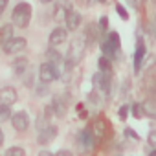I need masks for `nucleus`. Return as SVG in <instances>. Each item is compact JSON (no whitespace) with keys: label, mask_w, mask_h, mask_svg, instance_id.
Listing matches in <instances>:
<instances>
[{"label":"nucleus","mask_w":156,"mask_h":156,"mask_svg":"<svg viewBox=\"0 0 156 156\" xmlns=\"http://www.w3.org/2000/svg\"><path fill=\"white\" fill-rule=\"evenodd\" d=\"M85 55V41L83 37H75L72 39V42L68 44V51H66V59H64V70L73 68Z\"/></svg>","instance_id":"obj_1"},{"label":"nucleus","mask_w":156,"mask_h":156,"mask_svg":"<svg viewBox=\"0 0 156 156\" xmlns=\"http://www.w3.org/2000/svg\"><path fill=\"white\" fill-rule=\"evenodd\" d=\"M11 20L17 28H28L31 20V6L28 2H19L11 11Z\"/></svg>","instance_id":"obj_2"},{"label":"nucleus","mask_w":156,"mask_h":156,"mask_svg":"<svg viewBox=\"0 0 156 156\" xmlns=\"http://www.w3.org/2000/svg\"><path fill=\"white\" fill-rule=\"evenodd\" d=\"M119 46H121V41H119V35H118V31H110L108 35H107V39L103 41V44H101V50L105 51V55H108L107 59H114L116 55H118V51H119Z\"/></svg>","instance_id":"obj_3"},{"label":"nucleus","mask_w":156,"mask_h":156,"mask_svg":"<svg viewBox=\"0 0 156 156\" xmlns=\"http://www.w3.org/2000/svg\"><path fill=\"white\" fill-rule=\"evenodd\" d=\"M59 77H61V70L55 68L53 64H50V62H42V64L39 66V81H41V83L50 85L51 81H57Z\"/></svg>","instance_id":"obj_4"},{"label":"nucleus","mask_w":156,"mask_h":156,"mask_svg":"<svg viewBox=\"0 0 156 156\" xmlns=\"http://www.w3.org/2000/svg\"><path fill=\"white\" fill-rule=\"evenodd\" d=\"M26 46H28V41L24 37H11L6 44H2V51L6 55H17L20 51H24Z\"/></svg>","instance_id":"obj_5"},{"label":"nucleus","mask_w":156,"mask_h":156,"mask_svg":"<svg viewBox=\"0 0 156 156\" xmlns=\"http://www.w3.org/2000/svg\"><path fill=\"white\" fill-rule=\"evenodd\" d=\"M77 141H79V149H81V152H90V151H94L96 149V138H94V134L90 132V129H83L81 132H79V136H77Z\"/></svg>","instance_id":"obj_6"},{"label":"nucleus","mask_w":156,"mask_h":156,"mask_svg":"<svg viewBox=\"0 0 156 156\" xmlns=\"http://www.w3.org/2000/svg\"><path fill=\"white\" fill-rule=\"evenodd\" d=\"M11 125L15 130L19 132H26L28 127H30V116L26 110H19V112H13L11 114Z\"/></svg>","instance_id":"obj_7"},{"label":"nucleus","mask_w":156,"mask_h":156,"mask_svg":"<svg viewBox=\"0 0 156 156\" xmlns=\"http://www.w3.org/2000/svg\"><path fill=\"white\" fill-rule=\"evenodd\" d=\"M92 83L96 87V90H101L105 92L107 96L110 94V73H105V72H96L94 77H92Z\"/></svg>","instance_id":"obj_8"},{"label":"nucleus","mask_w":156,"mask_h":156,"mask_svg":"<svg viewBox=\"0 0 156 156\" xmlns=\"http://www.w3.org/2000/svg\"><path fill=\"white\" fill-rule=\"evenodd\" d=\"M90 132L94 134L96 141H98V140H107V136H108V123H107L103 118H96L94 123H92Z\"/></svg>","instance_id":"obj_9"},{"label":"nucleus","mask_w":156,"mask_h":156,"mask_svg":"<svg viewBox=\"0 0 156 156\" xmlns=\"http://www.w3.org/2000/svg\"><path fill=\"white\" fill-rule=\"evenodd\" d=\"M57 125H44L41 130H37L39 134H37V141L41 143V145H48L55 136H57Z\"/></svg>","instance_id":"obj_10"},{"label":"nucleus","mask_w":156,"mask_h":156,"mask_svg":"<svg viewBox=\"0 0 156 156\" xmlns=\"http://www.w3.org/2000/svg\"><path fill=\"white\" fill-rule=\"evenodd\" d=\"M17 90L13 87H4L0 88V107H11L17 103Z\"/></svg>","instance_id":"obj_11"},{"label":"nucleus","mask_w":156,"mask_h":156,"mask_svg":"<svg viewBox=\"0 0 156 156\" xmlns=\"http://www.w3.org/2000/svg\"><path fill=\"white\" fill-rule=\"evenodd\" d=\"M66 35H68V33H66L64 28H61V26L53 28V30L50 31V37H48V44H50V48H57V46L64 44Z\"/></svg>","instance_id":"obj_12"},{"label":"nucleus","mask_w":156,"mask_h":156,"mask_svg":"<svg viewBox=\"0 0 156 156\" xmlns=\"http://www.w3.org/2000/svg\"><path fill=\"white\" fill-rule=\"evenodd\" d=\"M72 9H73V6H72L70 0H59V2L55 4V9H53V19L61 22V20H64V17H66Z\"/></svg>","instance_id":"obj_13"},{"label":"nucleus","mask_w":156,"mask_h":156,"mask_svg":"<svg viewBox=\"0 0 156 156\" xmlns=\"http://www.w3.org/2000/svg\"><path fill=\"white\" fill-rule=\"evenodd\" d=\"M145 53H147V48H145V42L143 41H138L136 44V51H134V72H141V66H143V61H145Z\"/></svg>","instance_id":"obj_14"},{"label":"nucleus","mask_w":156,"mask_h":156,"mask_svg":"<svg viewBox=\"0 0 156 156\" xmlns=\"http://www.w3.org/2000/svg\"><path fill=\"white\" fill-rule=\"evenodd\" d=\"M64 22H66V28H64V30H68V31H75V30H79L83 19H81V15L77 13L75 9H72V11L64 17Z\"/></svg>","instance_id":"obj_15"},{"label":"nucleus","mask_w":156,"mask_h":156,"mask_svg":"<svg viewBox=\"0 0 156 156\" xmlns=\"http://www.w3.org/2000/svg\"><path fill=\"white\" fill-rule=\"evenodd\" d=\"M28 66H30V62H28V59H26V57H17V59L11 62V68H13L15 75H19V77L26 75V72H28Z\"/></svg>","instance_id":"obj_16"},{"label":"nucleus","mask_w":156,"mask_h":156,"mask_svg":"<svg viewBox=\"0 0 156 156\" xmlns=\"http://www.w3.org/2000/svg\"><path fill=\"white\" fill-rule=\"evenodd\" d=\"M46 59H48L46 62L53 64L55 68H59L61 64L64 66V59H62V55H61V53H59L55 48H48V51H46ZM59 70H61V68H59Z\"/></svg>","instance_id":"obj_17"},{"label":"nucleus","mask_w":156,"mask_h":156,"mask_svg":"<svg viewBox=\"0 0 156 156\" xmlns=\"http://www.w3.org/2000/svg\"><path fill=\"white\" fill-rule=\"evenodd\" d=\"M50 105H51L53 116H59V118H62V116H64V112H66V105H64V101H62L59 96H55V98H53V101H51Z\"/></svg>","instance_id":"obj_18"},{"label":"nucleus","mask_w":156,"mask_h":156,"mask_svg":"<svg viewBox=\"0 0 156 156\" xmlns=\"http://www.w3.org/2000/svg\"><path fill=\"white\" fill-rule=\"evenodd\" d=\"M13 24H4V26H0V48H2V44H6L13 35Z\"/></svg>","instance_id":"obj_19"},{"label":"nucleus","mask_w":156,"mask_h":156,"mask_svg":"<svg viewBox=\"0 0 156 156\" xmlns=\"http://www.w3.org/2000/svg\"><path fill=\"white\" fill-rule=\"evenodd\" d=\"M141 112L147 118H156V103L152 99H147L145 103H141Z\"/></svg>","instance_id":"obj_20"},{"label":"nucleus","mask_w":156,"mask_h":156,"mask_svg":"<svg viewBox=\"0 0 156 156\" xmlns=\"http://www.w3.org/2000/svg\"><path fill=\"white\" fill-rule=\"evenodd\" d=\"M4 156H26V151H24V147H20V145H13V147H9V149L4 152Z\"/></svg>","instance_id":"obj_21"},{"label":"nucleus","mask_w":156,"mask_h":156,"mask_svg":"<svg viewBox=\"0 0 156 156\" xmlns=\"http://www.w3.org/2000/svg\"><path fill=\"white\" fill-rule=\"evenodd\" d=\"M99 72H105V73H110L112 72V64L108 62V59L105 55L99 57Z\"/></svg>","instance_id":"obj_22"},{"label":"nucleus","mask_w":156,"mask_h":156,"mask_svg":"<svg viewBox=\"0 0 156 156\" xmlns=\"http://www.w3.org/2000/svg\"><path fill=\"white\" fill-rule=\"evenodd\" d=\"M96 28H98V33H99V35H105L107 30H108V19H107V17H101Z\"/></svg>","instance_id":"obj_23"},{"label":"nucleus","mask_w":156,"mask_h":156,"mask_svg":"<svg viewBox=\"0 0 156 156\" xmlns=\"http://www.w3.org/2000/svg\"><path fill=\"white\" fill-rule=\"evenodd\" d=\"M11 107H0V123H4L11 118Z\"/></svg>","instance_id":"obj_24"},{"label":"nucleus","mask_w":156,"mask_h":156,"mask_svg":"<svg viewBox=\"0 0 156 156\" xmlns=\"http://www.w3.org/2000/svg\"><path fill=\"white\" fill-rule=\"evenodd\" d=\"M116 11H118V15H119V19H121V20H129V11H127L121 4H118V6H116Z\"/></svg>","instance_id":"obj_25"},{"label":"nucleus","mask_w":156,"mask_h":156,"mask_svg":"<svg viewBox=\"0 0 156 156\" xmlns=\"http://www.w3.org/2000/svg\"><path fill=\"white\" fill-rule=\"evenodd\" d=\"M132 116H134L136 119L143 116V112H141V105H140V103H134V105H132Z\"/></svg>","instance_id":"obj_26"},{"label":"nucleus","mask_w":156,"mask_h":156,"mask_svg":"<svg viewBox=\"0 0 156 156\" xmlns=\"http://www.w3.org/2000/svg\"><path fill=\"white\" fill-rule=\"evenodd\" d=\"M35 94H37V96H46V94H48V85H44V83L37 85V90H35Z\"/></svg>","instance_id":"obj_27"},{"label":"nucleus","mask_w":156,"mask_h":156,"mask_svg":"<svg viewBox=\"0 0 156 156\" xmlns=\"http://www.w3.org/2000/svg\"><path fill=\"white\" fill-rule=\"evenodd\" d=\"M129 112H130V108H129L127 105H123V107L119 108V119H127V116H129Z\"/></svg>","instance_id":"obj_28"},{"label":"nucleus","mask_w":156,"mask_h":156,"mask_svg":"<svg viewBox=\"0 0 156 156\" xmlns=\"http://www.w3.org/2000/svg\"><path fill=\"white\" fill-rule=\"evenodd\" d=\"M44 119H51L53 118V110H51V105H46V108H44V116H42Z\"/></svg>","instance_id":"obj_29"},{"label":"nucleus","mask_w":156,"mask_h":156,"mask_svg":"<svg viewBox=\"0 0 156 156\" xmlns=\"http://www.w3.org/2000/svg\"><path fill=\"white\" fill-rule=\"evenodd\" d=\"M149 145H151V147H156V132H154V130L149 132Z\"/></svg>","instance_id":"obj_30"},{"label":"nucleus","mask_w":156,"mask_h":156,"mask_svg":"<svg viewBox=\"0 0 156 156\" xmlns=\"http://www.w3.org/2000/svg\"><path fill=\"white\" fill-rule=\"evenodd\" d=\"M53 156H73V152H72V151H68V149H61V151H57Z\"/></svg>","instance_id":"obj_31"},{"label":"nucleus","mask_w":156,"mask_h":156,"mask_svg":"<svg viewBox=\"0 0 156 156\" xmlns=\"http://www.w3.org/2000/svg\"><path fill=\"white\" fill-rule=\"evenodd\" d=\"M125 134H129L130 138H134V140H138V136L134 134V130H132V129H127V130H125Z\"/></svg>","instance_id":"obj_32"},{"label":"nucleus","mask_w":156,"mask_h":156,"mask_svg":"<svg viewBox=\"0 0 156 156\" xmlns=\"http://www.w3.org/2000/svg\"><path fill=\"white\" fill-rule=\"evenodd\" d=\"M127 4H129L132 9H136V8H138V2H136V0H127Z\"/></svg>","instance_id":"obj_33"},{"label":"nucleus","mask_w":156,"mask_h":156,"mask_svg":"<svg viewBox=\"0 0 156 156\" xmlns=\"http://www.w3.org/2000/svg\"><path fill=\"white\" fill-rule=\"evenodd\" d=\"M31 79H33V73H28V77H26V85L28 87H31Z\"/></svg>","instance_id":"obj_34"},{"label":"nucleus","mask_w":156,"mask_h":156,"mask_svg":"<svg viewBox=\"0 0 156 156\" xmlns=\"http://www.w3.org/2000/svg\"><path fill=\"white\" fill-rule=\"evenodd\" d=\"M39 156H53V154H51L50 151H41V152H39Z\"/></svg>","instance_id":"obj_35"},{"label":"nucleus","mask_w":156,"mask_h":156,"mask_svg":"<svg viewBox=\"0 0 156 156\" xmlns=\"http://www.w3.org/2000/svg\"><path fill=\"white\" fill-rule=\"evenodd\" d=\"M4 143V132H2V129H0V145Z\"/></svg>","instance_id":"obj_36"},{"label":"nucleus","mask_w":156,"mask_h":156,"mask_svg":"<svg viewBox=\"0 0 156 156\" xmlns=\"http://www.w3.org/2000/svg\"><path fill=\"white\" fill-rule=\"evenodd\" d=\"M53 0H41V4H51Z\"/></svg>","instance_id":"obj_37"},{"label":"nucleus","mask_w":156,"mask_h":156,"mask_svg":"<svg viewBox=\"0 0 156 156\" xmlns=\"http://www.w3.org/2000/svg\"><path fill=\"white\" fill-rule=\"evenodd\" d=\"M6 2H8V0H0V6H4V8H6Z\"/></svg>","instance_id":"obj_38"},{"label":"nucleus","mask_w":156,"mask_h":156,"mask_svg":"<svg viewBox=\"0 0 156 156\" xmlns=\"http://www.w3.org/2000/svg\"><path fill=\"white\" fill-rule=\"evenodd\" d=\"M2 13H4V6H0V17H2Z\"/></svg>","instance_id":"obj_39"},{"label":"nucleus","mask_w":156,"mask_h":156,"mask_svg":"<svg viewBox=\"0 0 156 156\" xmlns=\"http://www.w3.org/2000/svg\"><path fill=\"white\" fill-rule=\"evenodd\" d=\"M149 156H156V152H154V151H152V152H151V154H149Z\"/></svg>","instance_id":"obj_40"},{"label":"nucleus","mask_w":156,"mask_h":156,"mask_svg":"<svg viewBox=\"0 0 156 156\" xmlns=\"http://www.w3.org/2000/svg\"><path fill=\"white\" fill-rule=\"evenodd\" d=\"M98 2H107V0H98Z\"/></svg>","instance_id":"obj_41"}]
</instances>
